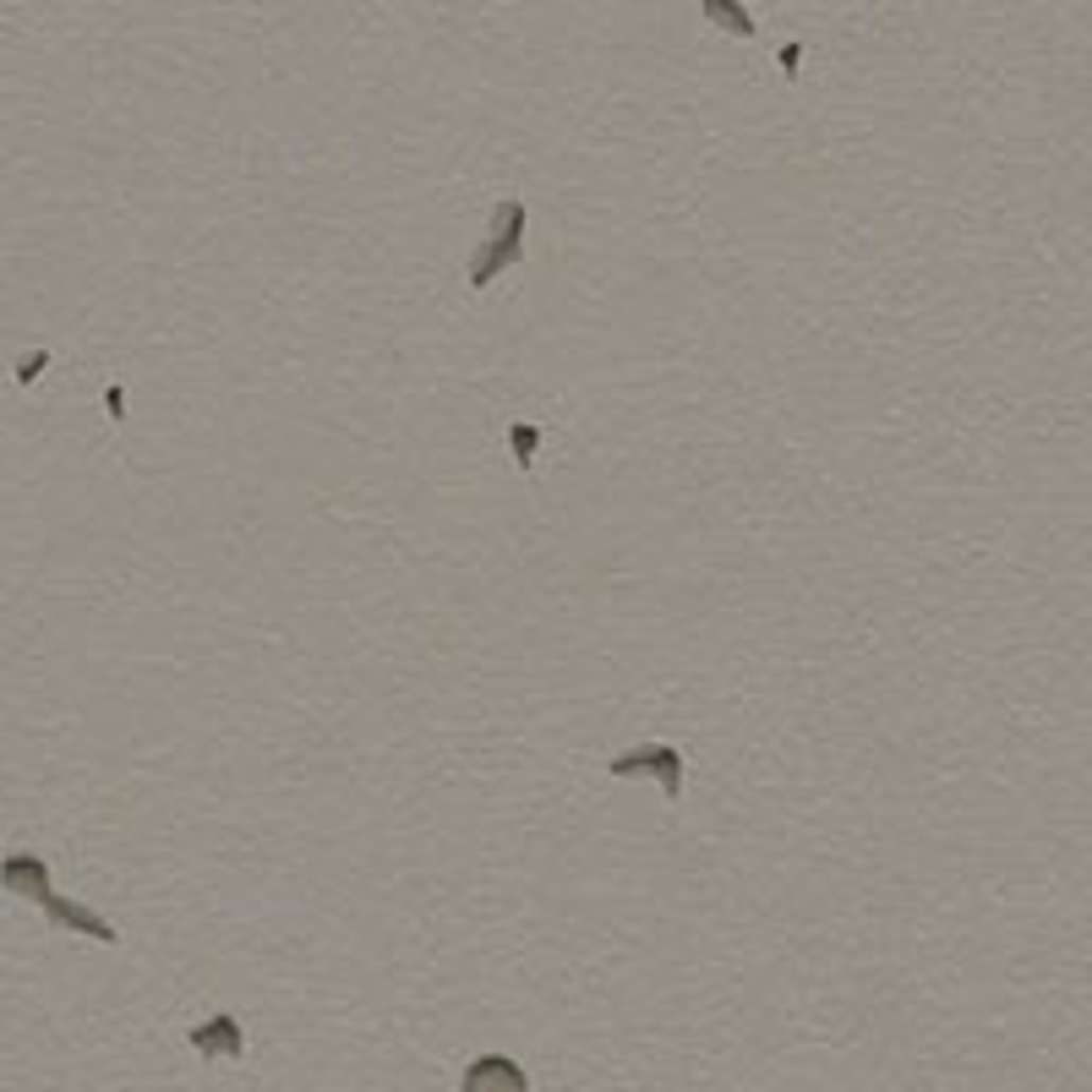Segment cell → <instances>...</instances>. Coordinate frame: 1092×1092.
<instances>
[{"instance_id":"1","label":"cell","mask_w":1092,"mask_h":1092,"mask_svg":"<svg viewBox=\"0 0 1092 1092\" xmlns=\"http://www.w3.org/2000/svg\"><path fill=\"white\" fill-rule=\"evenodd\" d=\"M519 257H524V203H519V197H503V203L492 208V236H486V241L470 252V262H465V279H470L475 290H486L498 274H508Z\"/></svg>"},{"instance_id":"2","label":"cell","mask_w":1092,"mask_h":1092,"mask_svg":"<svg viewBox=\"0 0 1092 1092\" xmlns=\"http://www.w3.org/2000/svg\"><path fill=\"white\" fill-rule=\"evenodd\" d=\"M607 770L623 776V781L628 776H656L666 803H683V748H672V743H639V748H628V755H618Z\"/></svg>"},{"instance_id":"3","label":"cell","mask_w":1092,"mask_h":1092,"mask_svg":"<svg viewBox=\"0 0 1092 1092\" xmlns=\"http://www.w3.org/2000/svg\"><path fill=\"white\" fill-rule=\"evenodd\" d=\"M186 1043H192L203 1060H246V1027H241V1016H230V1010L203 1016V1022L186 1033Z\"/></svg>"},{"instance_id":"4","label":"cell","mask_w":1092,"mask_h":1092,"mask_svg":"<svg viewBox=\"0 0 1092 1092\" xmlns=\"http://www.w3.org/2000/svg\"><path fill=\"white\" fill-rule=\"evenodd\" d=\"M460 1092H531V1076L508 1054H475L460 1076Z\"/></svg>"},{"instance_id":"5","label":"cell","mask_w":1092,"mask_h":1092,"mask_svg":"<svg viewBox=\"0 0 1092 1092\" xmlns=\"http://www.w3.org/2000/svg\"><path fill=\"white\" fill-rule=\"evenodd\" d=\"M45 907V918L55 923V929H71V934H88V939H99V946H116V923L109 918H99L93 907H83V901H66V896H45L39 901Z\"/></svg>"},{"instance_id":"6","label":"cell","mask_w":1092,"mask_h":1092,"mask_svg":"<svg viewBox=\"0 0 1092 1092\" xmlns=\"http://www.w3.org/2000/svg\"><path fill=\"white\" fill-rule=\"evenodd\" d=\"M0 885H6L12 896L45 901L50 896V863L39 852H6V857H0Z\"/></svg>"},{"instance_id":"7","label":"cell","mask_w":1092,"mask_h":1092,"mask_svg":"<svg viewBox=\"0 0 1092 1092\" xmlns=\"http://www.w3.org/2000/svg\"><path fill=\"white\" fill-rule=\"evenodd\" d=\"M699 6L715 28H727L732 39H755V17L743 12V0H699Z\"/></svg>"},{"instance_id":"8","label":"cell","mask_w":1092,"mask_h":1092,"mask_svg":"<svg viewBox=\"0 0 1092 1092\" xmlns=\"http://www.w3.org/2000/svg\"><path fill=\"white\" fill-rule=\"evenodd\" d=\"M508 443H514L519 470H531V465H536V448H541V432H536L531 421H514V427H508Z\"/></svg>"},{"instance_id":"9","label":"cell","mask_w":1092,"mask_h":1092,"mask_svg":"<svg viewBox=\"0 0 1092 1092\" xmlns=\"http://www.w3.org/2000/svg\"><path fill=\"white\" fill-rule=\"evenodd\" d=\"M45 366H50V350H28L22 361H17V383L28 388V383H39L45 378Z\"/></svg>"},{"instance_id":"10","label":"cell","mask_w":1092,"mask_h":1092,"mask_svg":"<svg viewBox=\"0 0 1092 1092\" xmlns=\"http://www.w3.org/2000/svg\"><path fill=\"white\" fill-rule=\"evenodd\" d=\"M104 410H109V421H126V394H121L116 383L104 388Z\"/></svg>"},{"instance_id":"11","label":"cell","mask_w":1092,"mask_h":1092,"mask_svg":"<svg viewBox=\"0 0 1092 1092\" xmlns=\"http://www.w3.org/2000/svg\"><path fill=\"white\" fill-rule=\"evenodd\" d=\"M798 66H803V45H781V71L798 77Z\"/></svg>"}]
</instances>
